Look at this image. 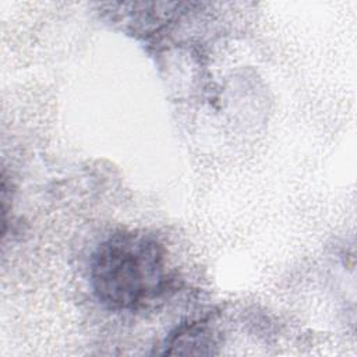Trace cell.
I'll list each match as a JSON object with an SVG mask.
<instances>
[{"mask_svg":"<svg viewBox=\"0 0 357 357\" xmlns=\"http://www.w3.org/2000/svg\"><path fill=\"white\" fill-rule=\"evenodd\" d=\"M95 297L114 311H132L160 298L173 284L163 243L145 230H120L91 259Z\"/></svg>","mask_w":357,"mask_h":357,"instance_id":"6da1fadb","label":"cell"},{"mask_svg":"<svg viewBox=\"0 0 357 357\" xmlns=\"http://www.w3.org/2000/svg\"><path fill=\"white\" fill-rule=\"evenodd\" d=\"M212 321L213 318L206 315L177 326L166 339L163 354H192V347H199V354H206L204 347L215 344Z\"/></svg>","mask_w":357,"mask_h":357,"instance_id":"7a4b0ae2","label":"cell"}]
</instances>
